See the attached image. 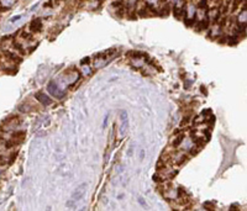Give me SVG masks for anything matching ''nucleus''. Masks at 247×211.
<instances>
[{
	"instance_id": "3",
	"label": "nucleus",
	"mask_w": 247,
	"mask_h": 211,
	"mask_svg": "<svg viewBox=\"0 0 247 211\" xmlns=\"http://www.w3.org/2000/svg\"><path fill=\"white\" fill-rule=\"evenodd\" d=\"M79 72L78 71H68V72H65L64 74V82L65 84H68V85H73L74 82H77L79 79Z\"/></svg>"
},
{
	"instance_id": "7",
	"label": "nucleus",
	"mask_w": 247,
	"mask_h": 211,
	"mask_svg": "<svg viewBox=\"0 0 247 211\" xmlns=\"http://www.w3.org/2000/svg\"><path fill=\"white\" fill-rule=\"evenodd\" d=\"M30 30L32 32H40L41 30H42V20L41 19L32 20L31 24H30Z\"/></svg>"
},
{
	"instance_id": "6",
	"label": "nucleus",
	"mask_w": 247,
	"mask_h": 211,
	"mask_svg": "<svg viewBox=\"0 0 247 211\" xmlns=\"http://www.w3.org/2000/svg\"><path fill=\"white\" fill-rule=\"evenodd\" d=\"M35 98L40 101L41 104H43L45 106H47V105H51V104H52V99L49 98L48 95H46L43 91H38V93H36V94H35Z\"/></svg>"
},
{
	"instance_id": "12",
	"label": "nucleus",
	"mask_w": 247,
	"mask_h": 211,
	"mask_svg": "<svg viewBox=\"0 0 247 211\" xmlns=\"http://www.w3.org/2000/svg\"><path fill=\"white\" fill-rule=\"evenodd\" d=\"M21 18H22L21 15H16V16H14V18H11V19H10V22H11V24H15L16 21H19Z\"/></svg>"
},
{
	"instance_id": "1",
	"label": "nucleus",
	"mask_w": 247,
	"mask_h": 211,
	"mask_svg": "<svg viewBox=\"0 0 247 211\" xmlns=\"http://www.w3.org/2000/svg\"><path fill=\"white\" fill-rule=\"evenodd\" d=\"M47 90L48 93L51 94L52 96L57 98V99H62L64 96V91L58 87V83L52 80V82H49L48 83V85H47Z\"/></svg>"
},
{
	"instance_id": "18",
	"label": "nucleus",
	"mask_w": 247,
	"mask_h": 211,
	"mask_svg": "<svg viewBox=\"0 0 247 211\" xmlns=\"http://www.w3.org/2000/svg\"><path fill=\"white\" fill-rule=\"evenodd\" d=\"M60 1H62V0H53V3H60Z\"/></svg>"
},
{
	"instance_id": "2",
	"label": "nucleus",
	"mask_w": 247,
	"mask_h": 211,
	"mask_svg": "<svg viewBox=\"0 0 247 211\" xmlns=\"http://www.w3.org/2000/svg\"><path fill=\"white\" fill-rule=\"evenodd\" d=\"M121 116V127H120V135L121 136H125L127 130H129V115H127V111H121L120 114Z\"/></svg>"
},
{
	"instance_id": "5",
	"label": "nucleus",
	"mask_w": 247,
	"mask_h": 211,
	"mask_svg": "<svg viewBox=\"0 0 247 211\" xmlns=\"http://www.w3.org/2000/svg\"><path fill=\"white\" fill-rule=\"evenodd\" d=\"M20 124V119L18 116H12V117H9L4 121V125H5V131H9V130H14L15 127H18V125Z\"/></svg>"
},
{
	"instance_id": "9",
	"label": "nucleus",
	"mask_w": 247,
	"mask_h": 211,
	"mask_svg": "<svg viewBox=\"0 0 247 211\" xmlns=\"http://www.w3.org/2000/svg\"><path fill=\"white\" fill-rule=\"evenodd\" d=\"M246 19H247V11H246V9H243L242 12L240 14V16H238L237 20H238V22H240V24H243L245 25L246 24Z\"/></svg>"
},
{
	"instance_id": "8",
	"label": "nucleus",
	"mask_w": 247,
	"mask_h": 211,
	"mask_svg": "<svg viewBox=\"0 0 247 211\" xmlns=\"http://www.w3.org/2000/svg\"><path fill=\"white\" fill-rule=\"evenodd\" d=\"M15 3H16V0H0V5L6 7V9H7V7H10V6H12Z\"/></svg>"
},
{
	"instance_id": "16",
	"label": "nucleus",
	"mask_w": 247,
	"mask_h": 211,
	"mask_svg": "<svg viewBox=\"0 0 247 211\" xmlns=\"http://www.w3.org/2000/svg\"><path fill=\"white\" fill-rule=\"evenodd\" d=\"M89 62H90V60H89V58H84V60L82 61V64H88Z\"/></svg>"
},
{
	"instance_id": "17",
	"label": "nucleus",
	"mask_w": 247,
	"mask_h": 211,
	"mask_svg": "<svg viewBox=\"0 0 247 211\" xmlns=\"http://www.w3.org/2000/svg\"><path fill=\"white\" fill-rule=\"evenodd\" d=\"M143 157H145V151L142 149L141 151V156H140V159H143Z\"/></svg>"
},
{
	"instance_id": "13",
	"label": "nucleus",
	"mask_w": 247,
	"mask_h": 211,
	"mask_svg": "<svg viewBox=\"0 0 247 211\" xmlns=\"http://www.w3.org/2000/svg\"><path fill=\"white\" fill-rule=\"evenodd\" d=\"M5 163H6V159H5V157H3V156H0V167H3V165H5Z\"/></svg>"
},
{
	"instance_id": "15",
	"label": "nucleus",
	"mask_w": 247,
	"mask_h": 211,
	"mask_svg": "<svg viewBox=\"0 0 247 211\" xmlns=\"http://www.w3.org/2000/svg\"><path fill=\"white\" fill-rule=\"evenodd\" d=\"M146 1H147V4L150 5V6H152V5H153L156 1H157V0H146Z\"/></svg>"
},
{
	"instance_id": "11",
	"label": "nucleus",
	"mask_w": 247,
	"mask_h": 211,
	"mask_svg": "<svg viewBox=\"0 0 247 211\" xmlns=\"http://www.w3.org/2000/svg\"><path fill=\"white\" fill-rule=\"evenodd\" d=\"M183 140H184V136H183V135H180V136H178L177 140L173 142V146H178L179 143H182V142H183Z\"/></svg>"
},
{
	"instance_id": "4",
	"label": "nucleus",
	"mask_w": 247,
	"mask_h": 211,
	"mask_svg": "<svg viewBox=\"0 0 247 211\" xmlns=\"http://www.w3.org/2000/svg\"><path fill=\"white\" fill-rule=\"evenodd\" d=\"M85 189H87V184H85V183H83V184L78 185V187H77L76 189H74L73 194H72V200H74V201H78V200H80L84 196V194H85Z\"/></svg>"
},
{
	"instance_id": "14",
	"label": "nucleus",
	"mask_w": 247,
	"mask_h": 211,
	"mask_svg": "<svg viewBox=\"0 0 247 211\" xmlns=\"http://www.w3.org/2000/svg\"><path fill=\"white\" fill-rule=\"evenodd\" d=\"M109 115H110V114H108V115H106V117H105V120H104V122H103V127H106V125H108V120H109Z\"/></svg>"
},
{
	"instance_id": "10",
	"label": "nucleus",
	"mask_w": 247,
	"mask_h": 211,
	"mask_svg": "<svg viewBox=\"0 0 247 211\" xmlns=\"http://www.w3.org/2000/svg\"><path fill=\"white\" fill-rule=\"evenodd\" d=\"M31 109H34V106H30L27 104H22L19 106V110L21 112H29V111H31Z\"/></svg>"
}]
</instances>
